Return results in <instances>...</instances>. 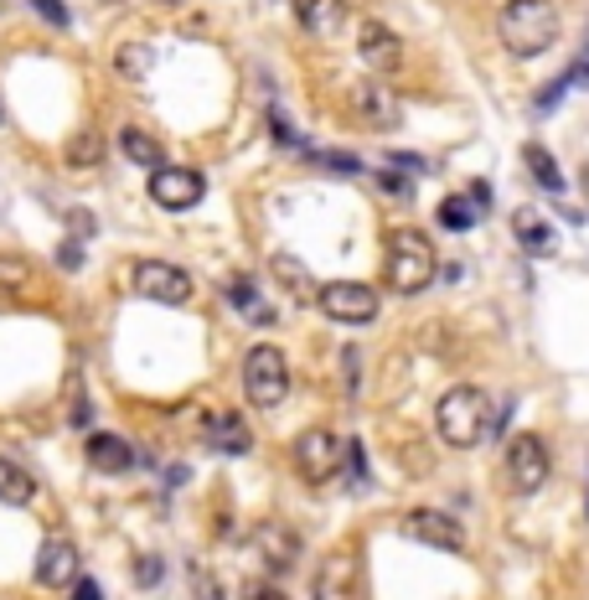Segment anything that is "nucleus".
<instances>
[{
    "label": "nucleus",
    "instance_id": "obj_27",
    "mask_svg": "<svg viewBox=\"0 0 589 600\" xmlns=\"http://www.w3.org/2000/svg\"><path fill=\"white\" fill-rule=\"evenodd\" d=\"M569 84H574V73H564V78H554V84H548V88H538V103H533V109H538V114H548V109H558V99L569 94Z\"/></svg>",
    "mask_w": 589,
    "mask_h": 600
},
{
    "label": "nucleus",
    "instance_id": "obj_29",
    "mask_svg": "<svg viewBox=\"0 0 589 600\" xmlns=\"http://www.w3.org/2000/svg\"><path fill=\"white\" fill-rule=\"evenodd\" d=\"M228 301H233L238 310H253V301H259V295H253V280H249V275H233V280H228Z\"/></svg>",
    "mask_w": 589,
    "mask_h": 600
},
{
    "label": "nucleus",
    "instance_id": "obj_7",
    "mask_svg": "<svg viewBox=\"0 0 589 600\" xmlns=\"http://www.w3.org/2000/svg\"><path fill=\"white\" fill-rule=\"evenodd\" d=\"M502 471H506V487L512 492H538L543 481H548V446H543L538 435H517L512 446H506V461H502Z\"/></svg>",
    "mask_w": 589,
    "mask_h": 600
},
{
    "label": "nucleus",
    "instance_id": "obj_10",
    "mask_svg": "<svg viewBox=\"0 0 589 600\" xmlns=\"http://www.w3.org/2000/svg\"><path fill=\"white\" fill-rule=\"evenodd\" d=\"M253 554H259V565L270 575H285L301 559V533L285 528V523H259L253 528Z\"/></svg>",
    "mask_w": 589,
    "mask_h": 600
},
{
    "label": "nucleus",
    "instance_id": "obj_36",
    "mask_svg": "<svg viewBox=\"0 0 589 600\" xmlns=\"http://www.w3.org/2000/svg\"><path fill=\"white\" fill-rule=\"evenodd\" d=\"M378 187H383V192H393V197H404V192H408V182H404V176H393V172H378Z\"/></svg>",
    "mask_w": 589,
    "mask_h": 600
},
{
    "label": "nucleus",
    "instance_id": "obj_17",
    "mask_svg": "<svg viewBox=\"0 0 589 600\" xmlns=\"http://www.w3.org/2000/svg\"><path fill=\"white\" fill-rule=\"evenodd\" d=\"M88 466H99V471H130L135 466V450L130 440H119V435H88Z\"/></svg>",
    "mask_w": 589,
    "mask_h": 600
},
{
    "label": "nucleus",
    "instance_id": "obj_19",
    "mask_svg": "<svg viewBox=\"0 0 589 600\" xmlns=\"http://www.w3.org/2000/svg\"><path fill=\"white\" fill-rule=\"evenodd\" d=\"M32 498H36V481H32V471L0 456V502H6V508H26V502H32Z\"/></svg>",
    "mask_w": 589,
    "mask_h": 600
},
{
    "label": "nucleus",
    "instance_id": "obj_25",
    "mask_svg": "<svg viewBox=\"0 0 589 600\" xmlns=\"http://www.w3.org/2000/svg\"><path fill=\"white\" fill-rule=\"evenodd\" d=\"M274 280H280L285 291H295V295H316L320 291L316 280H310V270H305V264H295L290 254H274Z\"/></svg>",
    "mask_w": 589,
    "mask_h": 600
},
{
    "label": "nucleus",
    "instance_id": "obj_24",
    "mask_svg": "<svg viewBox=\"0 0 589 600\" xmlns=\"http://www.w3.org/2000/svg\"><path fill=\"white\" fill-rule=\"evenodd\" d=\"M114 73L130 78V84H140V78L151 73V47H145V42H124V47L114 52Z\"/></svg>",
    "mask_w": 589,
    "mask_h": 600
},
{
    "label": "nucleus",
    "instance_id": "obj_13",
    "mask_svg": "<svg viewBox=\"0 0 589 600\" xmlns=\"http://www.w3.org/2000/svg\"><path fill=\"white\" fill-rule=\"evenodd\" d=\"M36 580L47 585V590H73L78 580V549H73L68 538H47L42 554H36Z\"/></svg>",
    "mask_w": 589,
    "mask_h": 600
},
{
    "label": "nucleus",
    "instance_id": "obj_18",
    "mask_svg": "<svg viewBox=\"0 0 589 600\" xmlns=\"http://www.w3.org/2000/svg\"><path fill=\"white\" fill-rule=\"evenodd\" d=\"M119 151L130 155L135 166H145V172H161V166H166V151H161V140L145 135V130H135V124H124V130H119Z\"/></svg>",
    "mask_w": 589,
    "mask_h": 600
},
{
    "label": "nucleus",
    "instance_id": "obj_35",
    "mask_svg": "<svg viewBox=\"0 0 589 600\" xmlns=\"http://www.w3.org/2000/svg\"><path fill=\"white\" fill-rule=\"evenodd\" d=\"M155 580H161V559H151V554H145V559H140V585L151 590Z\"/></svg>",
    "mask_w": 589,
    "mask_h": 600
},
{
    "label": "nucleus",
    "instance_id": "obj_39",
    "mask_svg": "<svg viewBox=\"0 0 589 600\" xmlns=\"http://www.w3.org/2000/svg\"><path fill=\"white\" fill-rule=\"evenodd\" d=\"M466 197H471V203L481 207V212H487V207H491V187H487V182H476V187L466 192Z\"/></svg>",
    "mask_w": 589,
    "mask_h": 600
},
{
    "label": "nucleus",
    "instance_id": "obj_15",
    "mask_svg": "<svg viewBox=\"0 0 589 600\" xmlns=\"http://www.w3.org/2000/svg\"><path fill=\"white\" fill-rule=\"evenodd\" d=\"M512 233H517V243L522 249H527V254H554L558 249V239H554V223H548V218H543L538 207H517V212H512Z\"/></svg>",
    "mask_w": 589,
    "mask_h": 600
},
{
    "label": "nucleus",
    "instance_id": "obj_32",
    "mask_svg": "<svg viewBox=\"0 0 589 600\" xmlns=\"http://www.w3.org/2000/svg\"><path fill=\"white\" fill-rule=\"evenodd\" d=\"M32 11L42 21H52V26H68V6L63 0H32Z\"/></svg>",
    "mask_w": 589,
    "mask_h": 600
},
{
    "label": "nucleus",
    "instance_id": "obj_9",
    "mask_svg": "<svg viewBox=\"0 0 589 600\" xmlns=\"http://www.w3.org/2000/svg\"><path fill=\"white\" fill-rule=\"evenodd\" d=\"M203 172H192V166H161V172H151V203L166 207V212H186V207L203 203Z\"/></svg>",
    "mask_w": 589,
    "mask_h": 600
},
{
    "label": "nucleus",
    "instance_id": "obj_11",
    "mask_svg": "<svg viewBox=\"0 0 589 600\" xmlns=\"http://www.w3.org/2000/svg\"><path fill=\"white\" fill-rule=\"evenodd\" d=\"M399 528H404L408 538L429 544V549H439V554H460V549H466V528H460L455 517H445V513H408Z\"/></svg>",
    "mask_w": 589,
    "mask_h": 600
},
{
    "label": "nucleus",
    "instance_id": "obj_31",
    "mask_svg": "<svg viewBox=\"0 0 589 600\" xmlns=\"http://www.w3.org/2000/svg\"><path fill=\"white\" fill-rule=\"evenodd\" d=\"M270 124H274V140H280L285 151H301V135H295V124H290L280 109H270Z\"/></svg>",
    "mask_w": 589,
    "mask_h": 600
},
{
    "label": "nucleus",
    "instance_id": "obj_4",
    "mask_svg": "<svg viewBox=\"0 0 589 600\" xmlns=\"http://www.w3.org/2000/svg\"><path fill=\"white\" fill-rule=\"evenodd\" d=\"M243 394L253 410H274L290 394V362L280 347H253L243 358Z\"/></svg>",
    "mask_w": 589,
    "mask_h": 600
},
{
    "label": "nucleus",
    "instance_id": "obj_33",
    "mask_svg": "<svg viewBox=\"0 0 589 600\" xmlns=\"http://www.w3.org/2000/svg\"><path fill=\"white\" fill-rule=\"evenodd\" d=\"M388 166H399V172H414V176L429 172V161H424V155H408V151H393V155H388Z\"/></svg>",
    "mask_w": 589,
    "mask_h": 600
},
{
    "label": "nucleus",
    "instance_id": "obj_2",
    "mask_svg": "<svg viewBox=\"0 0 589 600\" xmlns=\"http://www.w3.org/2000/svg\"><path fill=\"white\" fill-rule=\"evenodd\" d=\"M502 42L512 57H538V52H548L558 42V11L548 0H506Z\"/></svg>",
    "mask_w": 589,
    "mask_h": 600
},
{
    "label": "nucleus",
    "instance_id": "obj_37",
    "mask_svg": "<svg viewBox=\"0 0 589 600\" xmlns=\"http://www.w3.org/2000/svg\"><path fill=\"white\" fill-rule=\"evenodd\" d=\"M73 600H103V596H99V585L78 575V580H73Z\"/></svg>",
    "mask_w": 589,
    "mask_h": 600
},
{
    "label": "nucleus",
    "instance_id": "obj_34",
    "mask_svg": "<svg viewBox=\"0 0 589 600\" xmlns=\"http://www.w3.org/2000/svg\"><path fill=\"white\" fill-rule=\"evenodd\" d=\"M57 264H63V270H78V264H84V243L68 239L63 249H57Z\"/></svg>",
    "mask_w": 589,
    "mask_h": 600
},
{
    "label": "nucleus",
    "instance_id": "obj_8",
    "mask_svg": "<svg viewBox=\"0 0 589 600\" xmlns=\"http://www.w3.org/2000/svg\"><path fill=\"white\" fill-rule=\"evenodd\" d=\"M135 291L145 301H161V306H186L192 301V275L166 264V259H140L135 264Z\"/></svg>",
    "mask_w": 589,
    "mask_h": 600
},
{
    "label": "nucleus",
    "instance_id": "obj_28",
    "mask_svg": "<svg viewBox=\"0 0 589 600\" xmlns=\"http://www.w3.org/2000/svg\"><path fill=\"white\" fill-rule=\"evenodd\" d=\"M310 161H316V166H331V172H362V161H357V155H347V151H320V155H310Z\"/></svg>",
    "mask_w": 589,
    "mask_h": 600
},
{
    "label": "nucleus",
    "instance_id": "obj_14",
    "mask_svg": "<svg viewBox=\"0 0 589 600\" xmlns=\"http://www.w3.org/2000/svg\"><path fill=\"white\" fill-rule=\"evenodd\" d=\"M352 109H357V120L372 124V130H393V124H399V99H393L383 84H357Z\"/></svg>",
    "mask_w": 589,
    "mask_h": 600
},
{
    "label": "nucleus",
    "instance_id": "obj_20",
    "mask_svg": "<svg viewBox=\"0 0 589 600\" xmlns=\"http://www.w3.org/2000/svg\"><path fill=\"white\" fill-rule=\"evenodd\" d=\"M295 21H301L305 32H337L341 26V0H295Z\"/></svg>",
    "mask_w": 589,
    "mask_h": 600
},
{
    "label": "nucleus",
    "instance_id": "obj_30",
    "mask_svg": "<svg viewBox=\"0 0 589 600\" xmlns=\"http://www.w3.org/2000/svg\"><path fill=\"white\" fill-rule=\"evenodd\" d=\"M17 285H26V264L21 259H0V295L17 291Z\"/></svg>",
    "mask_w": 589,
    "mask_h": 600
},
{
    "label": "nucleus",
    "instance_id": "obj_5",
    "mask_svg": "<svg viewBox=\"0 0 589 600\" xmlns=\"http://www.w3.org/2000/svg\"><path fill=\"white\" fill-rule=\"evenodd\" d=\"M341 456H347V440H337L331 429H305L295 440V471L305 487H326L341 471Z\"/></svg>",
    "mask_w": 589,
    "mask_h": 600
},
{
    "label": "nucleus",
    "instance_id": "obj_23",
    "mask_svg": "<svg viewBox=\"0 0 589 600\" xmlns=\"http://www.w3.org/2000/svg\"><path fill=\"white\" fill-rule=\"evenodd\" d=\"M439 223L450 228V233H466V228L481 223V207H476L471 197H445V203H439Z\"/></svg>",
    "mask_w": 589,
    "mask_h": 600
},
{
    "label": "nucleus",
    "instance_id": "obj_26",
    "mask_svg": "<svg viewBox=\"0 0 589 600\" xmlns=\"http://www.w3.org/2000/svg\"><path fill=\"white\" fill-rule=\"evenodd\" d=\"M99 155H103V145H99V135H94V130L73 135V145H68V161H73V166H94Z\"/></svg>",
    "mask_w": 589,
    "mask_h": 600
},
{
    "label": "nucleus",
    "instance_id": "obj_16",
    "mask_svg": "<svg viewBox=\"0 0 589 600\" xmlns=\"http://www.w3.org/2000/svg\"><path fill=\"white\" fill-rule=\"evenodd\" d=\"M203 440L212 450H222V456H243V450H253V429L238 419V414H212L203 429Z\"/></svg>",
    "mask_w": 589,
    "mask_h": 600
},
{
    "label": "nucleus",
    "instance_id": "obj_6",
    "mask_svg": "<svg viewBox=\"0 0 589 600\" xmlns=\"http://www.w3.org/2000/svg\"><path fill=\"white\" fill-rule=\"evenodd\" d=\"M320 310L331 321H347V326H368L378 316V291L362 285V280H337V285H320L316 291Z\"/></svg>",
    "mask_w": 589,
    "mask_h": 600
},
{
    "label": "nucleus",
    "instance_id": "obj_38",
    "mask_svg": "<svg viewBox=\"0 0 589 600\" xmlns=\"http://www.w3.org/2000/svg\"><path fill=\"white\" fill-rule=\"evenodd\" d=\"M243 600H285V590H274V585H249V596Z\"/></svg>",
    "mask_w": 589,
    "mask_h": 600
},
{
    "label": "nucleus",
    "instance_id": "obj_3",
    "mask_svg": "<svg viewBox=\"0 0 589 600\" xmlns=\"http://www.w3.org/2000/svg\"><path fill=\"white\" fill-rule=\"evenodd\" d=\"M435 429H439V440L455 450L481 446L491 429V399L481 389H450L435 410Z\"/></svg>",
    "mask_w": 589,
    "mask_h": 600
},
{
    "label": "nucleus",
    "instance_id": "obj_22",
    "mask_svg": "<svg viewBox=\"0 0 589 600\" xmlns=\"http://www.w3.org/2000/svg\"><path fill=\"white\" fill-rule=\"evenodd\" d=\"M347 575H352V559H347V554H331V559L320 565L316 600H341L347 596Z\"/></svg>",
    "mask_w": 589,
    "mask_h": 600
},
{
    "label": "nucleus",
    "instance_id": "obj_21",
    "mask_svg": "<svg viewBox=\"0 0 589 600\" xmlns=\"http://www.w3.org/2000/svg\"><path fill=\"white\" fill-rule=\"evenodd\" d=\"M522 161H527V172H533V182H538L543 192H564V176H558V161L548 151H543L538 140L533 145H522Z\"/></svg>",
    "mask_w": 589,
    "mask_h": 600
},
{
    "label": "nucleus",
    "instance_id": "obj_1",
    "mask_svg": "<svg viewBox=\"0 0 589 600\" xmlns=\"http://www.w3.org/2000/svg\"><path fill=\"white\" fill-rule=\"evenodd\" d=\"M439 275V254L429 233L419 228H393L388 233V285L399 295H419L429 280Z\"/></svg>",
    "mask_w": 589,
    "mask_h": 600
},
{
    "label": "nucleus",
    "instance_id": "obj_12",
    "mask_svg": "<svg viewBox=\"0 0 589 600\" xmlns=\"http://www.w3.org/2000/svg\"><path fill=\"white\" fill-rule=\"evenodd\" d=\"M357 52H362L378 73H399V68H404V42L388 32L383 21H362V26H357Z\"/></svg>",
    "mask_w": 589,
    "mask_h": 600
}]
</instances>
